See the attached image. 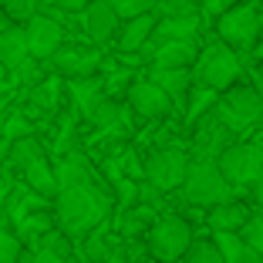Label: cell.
Instances as JSON below:
<instances>
[{"instance_id": "cell-1", "label": "cell", "mask_w": 263, "mask_h": 263, "mask_svg": "<svg viewBox=\"0 0 263 263\" xmlns=\"http://www.w3.org/2000/svg\"><path fill=\"white\" fill-rule=\"evenodd\" d=\"M111 209H115V202H111L108 189L98 186V179H95V182H85V186L64 189V193H58V199H54L58 230L68 233L74 243L88 240L98 226L108 223Z\"/></svg>"}, {"instance_id": "cell-2", "label": "cell", "mask_w": 263, "mask_h": 263, "mask_svg": "<svg viewBox=\"0 0 263 263\" xmlns=\"http://www.w3.org/2000/svg\"><path fill=\"white\" fill-rule=\"evenodd\" d=\"M10 169H21L24 172V186H31L37 196L44 199H58V176H54V165L47 159L44 145L34 139H21L14 142V152H10Z\"/></svg>"}, {"instance_id": "cell-3", "label": "cell", "mask_w": 263, "mask_h": 263, "mask_svg": "<svg viewBox=\"0 0 263 263\" xmlns=\"http://www.w3.org/2000/svg\"><path fill=\"white\" fill-rule=\"evenodd\" d=\"M182 196L193 206H209V209L223 206V202H236V189L219 172V162H199V159H193V165H189Z\"/></svg>"}, {"instance_id": "cell-4", "label": "cell", "mask_w": 263, "mask_h": 263, "mask_svg": "<svg viewBox=\"0 0 263 263\" xmlns=\"http://www.w3.org/2000/svg\"><path fill=\"white\" fill-rule=\"evenodd\" d=\"M193 226L186 223L182 216H176V213H169V216H159L155 219V226L148 230V253H152V260L159 263H179L186 260V253L193 250Z\"/></svg>"}, {"instance_id": "cell-5", "label": "cell", "mask_w": 263, "mask_h": 263, "mask_svg": "<svg viewBox=\"0 0 263 263\" xmlns=\"http://www.w3.org/2000/svg\"><path fill=\"white\" fill-rule=\"evenodd\" d=\"M236 78H240V54L226 47L223 41L209 44L199 54V61L193 64V81L202 88H213V91H230Z\"/></svg>"}, {"instance_id": "cell-6", "label": "cell", "mask_w": 263, "mask_h": 263, "mask_svg": "<svg viewBox=\"0 0 263 263\" xmlns=\"http://www.w3.org/2000/svg\"><path fill=\"white\" fill-rule=\"evenodd\" d=\"M219 172L233 189L256 186L263 179V145L260 142H233L219 155Z\"/></svg>"}, {"instance_id": "cell-7", "label": "cell", "mask_w": 263, "mask_h": 263, "mask_svg": "<svg viewBox=\"0 0 263 263\" xmlns=\"http://www.w3.org/2000/svg\"><path fill=\"white\" fill-rule=\"evenodd\" d=\"M216 118L226 125V128L236 135V132H247L250 125L260 122L263 115V98L256 88H230V91H223V98L216 101Z\"/></svg>"}, {"instance_id": "cell-8", "label": "cell", "mask_w": 263, "mask_h": 263, "mask_svg": "<svg viewBox=\"0 0 263 263\" xmlns=\"http://www.w3.org/2000/svg\"><path fill=\"white\" fill-rule=\"evenodd\" d=\"M260 10L256 4H240V7H233L230 14H223L216 21V31L223 37L226 47H233L236 54H247L256 47V37H260Z\"/></svg>"}, {"instance_id": "cell-9", "label": "cell", "mask_w": 263, "mask_h": 263, "mask_svg": "<svg viewBox=\"0 0 263 263\" xmlns=\"http://www.w3.org/2000/svg\"><path fill=\"white\" fill-rule=\"evenodd\" d=\"M189 165H193V159L182 148H155L145 159V182L155 186L159 193L182 189L186 176H189Z\"/></svg>"}, {"instance_id": "cell-10", "label": "cell", "mask_w": 263, "mask_h": 263, "mask_svg": "<svg viewBox=\"0 0 263 263\" xmlns=\"http://www.w3.org/2000/svg\"><path fill=\"white\" fill-rule=\"evenodd\" d=\"M101 64H105L101 51L98 47H85V44H64L61 51L51 58V71L71 78V81H78V78H95Z\"/></svg>"}, {"instance_id": "cell-11", "label": "cell", "mask_w": 263, "mask_h": 263, "mask_svg": "<svg viewBox=\"0 0 263 263\" xmlns=\"http://www.w3.org/2000/svg\"><path fill=\"white\" fill-rule=\"evenodd\" d=\"M128 108L135 111L139 118H148V122H159V118H165L176 105H172V98L162 91V88L155 85L152 78H135L128 88Z\"/></svg>"}, {"instance_id": "cell-12", "label": "cell", "mask_w": 263, "mask_h": 263, "mask_svg": "<svg viewBox=\"0 0 263 263\" xmlns=\"http://www.w3.org/2000/svg\"><path fill=\"white\" fill-rule=\"evenodd\" d=\"M78 24H81V34L91 41V47L111 41L118 31H122V17L115 14L108 0H91L81 14H78Z\"/></svg>"}, {"instance_id": "cell-13", "label": "cell", "mask_w": 263, "mask_h": 263, "mask_svg": "<svg viewBox=\"0 0 263 263\" xmlns=\"http://www.w3.org/2000/svg\"><path fill=\"white\" fill-rule=\"evenodd\" d=\"M27 27V44H31V58H37V61H51V58L58 54L64 47V41H68V31H64V24H58L54 17L47 14H37L34 21L24 24Z\"/></svg>"}, {"instance_id": "cell-14", "label": "cell", "mask_w": 263, "mask_h": 263, "mask_svg": "<svg viewBox=\"0 0 263 263\" xmlns=\"http://www.w3.org/2000/svg\"><path fill=\"white\" fill-rule=\"evenodd\" d=\"M230 135H233V132L216 118V111H209V115L199 122V128H196L193 159H199V162H219V155L233 145Z\"/></svg>"}, {"instance_id": "cell-15", "label": "cell", "mask_w": 263, "mask_h": 263, "mask_svg": "<svg viewBox=\"0 0 263 263\" xmlns=\"http://www.w3.org/2000/svg\"><path fill=\"white\" fill-rule=\"evenodd\" d=\"M199 41H169V44H159L148 54V68H162V71H172V68H193L199 61Z\"/></svg>"}, {"instance_id": "cell-16", "label": "cell", "mask_w": 263, "mask_h": 263, "mask_svg": "<svg viewBox=\"0 0 263 263\" xmlns=\"http://www.w3.org/2000/svg\"><path fill=\"white\" fill-rule=\"evenodd\" d=\"M148 78L169 95L172 105H179V108H186V105H189V91H193V85H196V81H193V68H172V71L148 68Z\"/></svg>"}, {"instance_id": "cell-17", "label": "cell", "mask_w": 263, "mask_h": 263, "mask_svg": "<svg viewBox=\"0 0 263 263\" xmlns=\"http://www.w3.org/2000/svg\"><path fill=\"white\" fill-rule=\"evenodd\" d=\"M54 176H58V193H64V189H74V186H85V182H95L91 176V162H88L85 152H68L61 155L54 162Z\"/></svg>"}, {"instance_id": "cell-18", "label": "cell", "mask_w": 263, "mask_h": 263, "mask_svg": "<svg viewBox=\"0 0 263 263\" xmlns=\"http://www.w3.org/2000/svg\"><path fill=\"white\" fill-rule=\"evenodd\" d=\"M71 101H74V108H78V115H85V118H91L95 111H98V105L108 95H105V78L101 74H95V78H78V81H71Z\"/></svg>"}, {"instance_id": "cell-19", "label": "cell", "mask_w": 263, "mask_h": 263, "mask_svg": "<svg viewBox=\"0 0 263 263\" xmlns=\"http://www.w3.org/2000/svg\"><path fill=\"white\" fill-rule=\"evenodd\" d=\"M155 27H159V17H155V14L135 17V21H125V27L118 31V51H122V54H135V51H145V44L152 41Z\"/></svg>"}, {"instance_id": "cell-20", "label": "cell", "mask_w": 263, "mask_h": 263, "mask_svg": "<svg viewBox=\"0 0 263 263\" xmlns=\"http://www.w3.org/2000/svg\"><path fill=\"white\" fill-rule=\"evenodd\" d=\"M31 58V44H27V27L14 24L10 31L0 34V68H7V74L14 68H21Z\"/></svg>"}, {"instance_id": "cell-21", "label": "cell", "mask_w": 263, "mask_h": 263, "mask_svg": "<svg viewBox=\"0 0 263 263\" xmlns=\"http://www.w3.org/2000/svg\"><path fill=\"white\" fill-rule=\"evenodd\" d=\"M250 213L243 202H223V206H213L206 213V223L213 233H240L243 226L250 223Z\"/></svg>"}, {"instance_id": "cell-22", "label": "cell", "mask_w": 263, "mask_h": 263, "mask_svg": "<svg viewBox=\"0 0 263 263\" xmlns=\"http://www.w3.org/2000/svg\"><path fill=\"white\" fill-rule=\"evenodd\" d=\"M155 206H145V202H139V206H132L128 213H122L118 216V233H122V240L132 243V240H139L145 230H152L155 226Z\"/></svg>"}, {"instance_id": "cell-23", "label": "cell", "mask_w": 263, "mask_h": 263, "mask_svg": "<svg viewBox=\"0 0 263 263\" xmlns=\"http://www.w3.org/2000/svg\"><path fill=\"white\" fill-rule=\"evenodd\" d=\"M213 243L219 247L226 263H263V256L247 247V240L240 233H213Z\"/></svg>"}, {"instance_id": "cell-24", "label": "cell", "mask_w": 263, "mask_h": 263, "mask_svg": "<svg viewBox=\"0 0 263 263\" xmlns=\"http://www.w3.org/2000/svg\"><path fill=\"white\" fill-rule=\"evenodd\" d=\"M216 101H219V91L202 88V85H193V91H189V105H186V125H189V128L199 125L209 111L216 108Z\"/></svg>"}, {"instance_id": "cell-25", "label": "cell", "mask_w": 263, "mask_h": 263, "mask_svg": "<svg viewBox=\"0 0 263 263\" xmlns=\"http://www.w3.org/2000/svg\"><path fill=\"white\" fill-rule=\"evenodd\" d=\"M159 21H176V17H199L202 7L196 0H155V10H152Z\"/></svg>"}, {"instance_id": "cell-26", "label": "cell", "mask_w": 263, "mask_h": 263, "mask_svg": "<svg viewBox=\"0 0 263 263\" xmlns=\"http://www.w3.org/2000/svg\"><path fill=\"white\" fill-rule=\"evenodd\" d=\"M31 101H34V108L58 111V105H61V81H58V78H47V81L34 85L31 88Z\"/></svg>"}, {"instance_id": "cell-27", "label": "cell", "mask_w": 263, "mask_h": 263, "mask_svg": "<svg viewBox=\"0 0 263 263\" xmlns=\"http://www.w3.org/2000/svg\"><path fill=\"white\" fill-rule=\"evenodd\" d=\"M0 139H7V142L34 139V125L27 122V115H24V111H10V115L4 118V125H0Z\"/></svg>"}, {"instance_id": "cell-28", "label": "cell", "mask_w": 263, "mask_h": 263, "mask_svg": "<svg viewBox=\"0 0 263 263\" xmlns=\"http://www.w3.org/2000/svg\"><path fill=\"white\" fill-rule=\"evenodd\" d=\"M24 256V243L14 230L0 226V263H21Z\"/></svg>"}, {"instance_id": "cell-29", "label": "cell", "mask_w": 263, "mask_h": 263, "mask_svg": "<svg viewBox=\"0 0 263 263\" xmlns=\"http://www.w3.org/2000/svg\"><path fill=\"white\" fill-rule=\"evenodd\" d=\"M108 4L122 21H135V17H145L155 10V0H108Z\"/></svg>"}, {"instance_id": "cell-30", "label": "cell", "mask_w": 263, "mask_h": 263, "mask_svg": "<svg viewBox=\"0 0 263 263\" xmlns=\"http://www.w3.org/2000/svg\"><path fill=\"white\" fill-rule=\"evenodd\" d=\"M4 14L17 24H27L41 14V0H7V4H4Z\"/></svg>"}, {"instance_id": "cell-31", "label": "cell", "mask_w": 263, "mask_h": 263, "mask_svg": "<svg viewBox=\"0 0 263 263\" xmlns=\"http://www.w3.org/2000/svg\"><path fill=\"white\" fill-rule=\"evenodd\" d=\"M186 263H226V260L213 240H196L193 250L186 253Z\"/></svg>"}, {"instance_id": "cell-32", "label": "cell", "mask_w": 263, "mask_h": 263, "mask_svg": "<svg viewBox=\"0 0 263 263\" xmlns=\"http://www.w3.org/2000/svg\"><path fill=\"white\" fill-rule=\"evenodd\" d=\"M240 236L247 240L250 250H256V253L263 256V213H253V216H250V223L240 230Z\"/></svg>"}, {"instance_id": "cell-33", "label": "cell", "mask_w": 263, "mask_h": 263, "mask_svg": "<svg viewBox=\"0 0 263 263\" xmlns=\"http://www.w3.org/2000/svg\"><path fill=\"white\" fill-rule=\"evenodd\" d=\"M37 74H41V61H37V58H27L21 68L10 71V81H17V85H31V88H34Z\"/></svg>"}, {"instance_id": "cell-34", "label": "cell", "mask_w": 263, "mask_h": 263, "mask_svg": "<svg viewBox=\"0 0 263 263\" xmlns=\"http://www.w3.org/2000/svg\"><path fill=\"white\" fill-rule=\"evenodd\" d=\"M233 7H240V0H202V14L206 17H223V14H230Z\"/></svg>"}, {"instance_id": "cell-35", "label": "cell", "mask_w": 263, "mask_h": 263, "mask_svg": "<svg viewBox=\"0 0 263 263\" xmlns=\"http://www.w3.org/2000/svg\"><path fill=\"white\" fill-rule=\"evenodd\" d=\"M91 0H41V7H58L64 14H81Z\"/></svg>"}, {"instance_id": "cell-36", "label": "cell", "mask_w": 263, "mask_h": 263, "mask_svg": "<svg viewBox=\"0 0 263 263\" xmlns=\"http://www.w3.org/2000/svg\"><path fill=\"white\" fill-rule=\"evenodd\" d=\"M21 263H71V260H61V256L47 253V250H24Z\"/></svg>"}, {"instance_id": "cell-37", "label": "cell", "mask_w": 263, "mask_h": 263, "mask_svg": "<svg viewBox=\"0 0 263 263\" xmlns=\"http://www.w3.org/2000/svg\"><path fill=\"white\" fill-rule=\"evenodd\" d=\"M10 193H14V179H10L7 165H4V169H0V216H4V206H7Z\"/></svg>"}, {"instance_id": "cell-38", "label": "cell", "mask_w": 263, "mask_h": 263, "mask_svg": "<svg viewBox=\"0 0 263 263\" xmlns=\"http://www.w3.org/2000/svg\"><path fill=\"white\" fill-rule=\"evenodd\" d=\"M105 263H128V250H125V243H118V247L108 253V260H105Z\"/></svg>"}, {"instance_id": "cell-39", "label": "cell", "mask_w": 263, "mask_h": 263, "mask_svg": "<svg viewBox=\"0 0 263 263\" xmlns=\"http://www.w3.org/2000/svg\"><path fill=\"white\" fill-rule=\"evenodd\" d=\"M253 88L260 91V98H263V64H260V68L253 71Z\"/></svg>"}, {"instance_id": "cell-40", "label": "cell", "mask_w": 263, "mask_h": 263, "mask_svg": "<svg viewBox=\"0 0 263 263\" xmlns=\"http://www.w3.org/2000/svg\"><path fill=\"white\" fill-rule=\"evenodd\" d=\"M4 4H7V0H0V7H4Z\"/></svg>"}, {"instance_id": "cell-41", "label": "cell", "mask_w": 263, "mask_h": 263, "mask_svg": "<svg viewBox=\"0 0 263 263\" xmlns=\"http://www.w3.org/2000/svg\"><path fill=\"white\" fill-rule=\"evenodd\" d=\"M196 4H199V7H202V0H196Z\"/></svg>"}, {"instance_id": "cell-42", "label": "cell", "mask_w": 263, "mask_h": 263, "mask_svg": "<svg viewBox=\"0 0 263 263\" xmlns=\"http://www.w3.org/2000/svg\"><path fill=\"white\" fill-rule=\"evenodd\" d=\"M179 263H186V260H179Z\"/></svg>"}]
</instances>
